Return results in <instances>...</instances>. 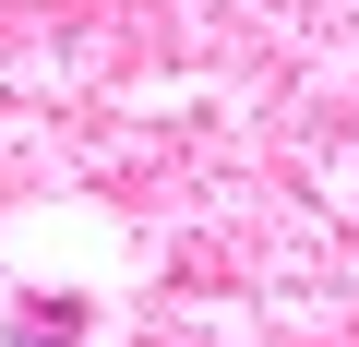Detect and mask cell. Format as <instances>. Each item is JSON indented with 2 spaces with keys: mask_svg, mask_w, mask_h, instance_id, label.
Here are the masks:
<instances>
[{
  "mask_svg": "<svg viewBox=\"0 0 359 347\" xmlns=\"http://www.w3.org/2000/svg\"><path fill=\"white\" fill-rule=\"evenodd\" d=\"M72 323H84V311H72V299H60V311H25V323H13V335H25V347H72Z\"/></svg>",
  "mask_w": 359,
  "mask_h": 347,
  "instance_id": "1",
  "label": "cell"
}]
</instances>
